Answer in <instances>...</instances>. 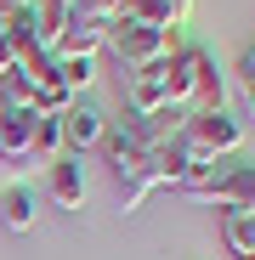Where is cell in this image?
Segmentation results:
<instances>
[{"mask_svg":"<svg viewBox=\"0 0 255 260\" xmlns=\"http://www.w3.org/2000/svg\"><path fill=\"white\" fill-rule=\"evenodd\" d=\"M51 62H57V79L68 85V91H74V96H79V91H85V85H91V79H97V57H51Z\"/></svg>","mask_w":255,"mask_h":260,"instance_id":"11","label":"cell"},{"mask_svg":"<svg viewBox=\"0 0 255 260\" xmlns=\"http://www.w3.org/2000/svg\"><path fill=\"white\" fill-rule=\"evenodd\" d=\"M6 187H17V181H12V170H6V164H0V192H6Z\"/></svg>","mask_w":255,"mask_h":260,"instance_id":"13","label":"cell"},{"mask_svg":"<svg viewBox=\"0 0 255 260\" xmlns=\"http://www.w3.org/2000/svg\"><path fill=\"white\" fill-rule=\"evenodd\" d=\"M187 6H193V0H131V17H142V23H153V28H170V34H176V28L187 23Z\"/></svg>","mask_w":255,"mask_h":260,"instance_id":"8","label":"cell"},{"mask_svg":"<svg viewBox=\"0 0 255 260\" xmlns=\"http://www.w3.org/2000/svg\"><path fill=\"white\" fill-rule=\"evenodd\" d=\"M102 153H108L114 181H119V209H125V215H131V209H142V198L159 187V153L136 147L125 130H108V136H102Z\"/></svg>","mask_w":255,"mask_h":260,"instance_id":"2","label":"cell"},{"mask_svg":"<svg viewBox=\"0 0 255 260\" xmlns=\"http://www.w3.org/2000/svg\"><path fill=\"white\" fill-rule=\"evenodd\" d=\"M238 85H244V102L255 108V46L244 51V62H238Z\"/></svg>","mask_w":255,"mask_h":260,"instance_id":"12","label":"cell"},{"mask_svg":"<svg viewBox=\"0 0 255 260\" xmlns=\"http://www.w3.org/2000/svg\"><path fill=\"white\" fill-rule=\"evenodd\" d=\"M221 238L238 260H255V215H221Z\"/></svg>","mask_w":255,"mask_h":260,"instance_id":"9","label":"cell"},{"mask_svg":"<svg viewBox=\"0 0 255 260\" xmlns=\"http://www.w3.org/2000/svg\"><path fill=\"white\" fill-rule=\"evenodd\" d=\"M46 192H51V204L79 209V198H85V164H79V153H63V158L46 170Z\"/></svg>","mask_w":255,"mask_h":260,"instance_id":"7","label":"cell"},{"mask_svg":"<svg viewBox=\"0 0 255 260\" xmlns=\"http://www.w3.org/2000/svg\"><path fill=\"white\" fill-rule=\"evenodd\" d=\"M34 124H40L34 108L0 102V164L12 170V181H23L29 170H34Z\"/></svg>","mask_w":255,"mask_h":260,"instance_id":"4","label":"cell"},{"mask_svg":"<svg viewBox=\"0 0 255 260\" xmlns=\"http://www.w3.org/2000/svg\"><path fill=\"white\" fill-rule=\"evenodd\" d=\"M159 108H170V96H164V62L125 74V113L148 119V113H159Z\"/></svg>","mask_w":255,"mask_h":260,"instance_id":"5","label":"cell"},{"mask_svg":"<svg viewBox=\"0 0 255 260\" xmlns=\"http://www.w3.org/2000/svg\"><path fill=\"white\" fill-rule=\"evenodd\" d=\"M176 46H182V40L170 34V28H153V23H142V17H114V23H108V40H102V51H108L125 74L153 68V62H170Z\"/></svg>","mask_w":255,"mask_h":260,"instance_id":"1","label":"cell"},{"mask_svg":"<svg viewBox=\"0 0 255 260\" xmlns=\"http://www.w3.org/2000/svg\"><path fill=\"white\" fill-rule=\"evenodd\" d=\"M57 124H63V147H68V153L102 147V136H108V119H102V113H97L91 102H79V96H74V108H68V113L57 119Z\"/></svg>","mask_w":255,"mask_h":260,"instance_id":"6","label":"cell"},{"mask_svg":"<svg viewBox=\"0 0 255 260\" xmlns=\"http://www.w3.org/2000/svg\"><path fill=\"white\" fill-rule=\"evenodd\" d=\"M182 142H187L193 153H204V158H238V147H244V124H238L227 108H204V113H187Z\"/></svg>","mask_w":255,"mask_h":260,"instance_id":"3","label":"cell"},{"mask_svg":"<svg viewBox=\"0 0 255 260\" xmlns=\"http://www.w3.org/2000/svg\"><path fill=\"white\" fill-rule=\"evenodd\" d=\"M0 198H6V226H12V232H29V226H34V192L17 181V187H6Z\"/></svg>","mask_w":255,"mask_h":260,"instance_id":"10","label":"cell"}]
</instances>
